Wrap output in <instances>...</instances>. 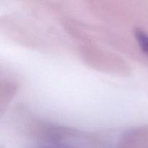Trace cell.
I'll return each mask as SVG.
<instances>
[{"mask_svg": "<svg viewBox=\"0 0 148 148\" xmlns=\"http://www.w3.org/2000/svg\"><path fill=\"white\" fill-rule=\"evenodd\" d=\"M117 148H148V127L129 132L121 139Z\"/></svg>", "mask_w": 148, "mask_h": 148, "instance_id": "6da1fadb", "label": "cell"}, {"mask_svg": "<svg viewBox=\"0 0 148 148\" xmlns=\"http://www.w3.org/2000/svg\"><path fill=\"white\" fill-rule=\"evenodd\" d=\"M134 35L141 51L148 56V34L144 30L137 29Z\"/></svg>", "mask_w": 148, "mask_h": 148, "instance_id": "7a4b0ae2", "label": "cell"}, {"mask_svg": "<svg viewBox=\"0 0 148 148\" xmlns=\"http://www.w3.org/2000/svg\"><path fill=\"white\" fill-rule=\"evenodd\" d=\"M38 148H73L64 143H47Z\"/></svg>", "mask_w": 148, "mask_h": 148, "instance_id": "3957f363", "label": "cell"}]
</instances>
